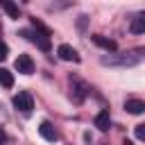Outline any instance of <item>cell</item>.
<instances>
[{"instance_id":"6da1fadb","label":"cell","mask_w":145,"mask_h":145,"mask_svg":"<svg viewBox=\"0 0 145 145\" xmlns=\"http://www.w3.org/2000/svg\"><path fill=\"white\" fill-rule=\"evenodd\" d=\"M14 109L16 111H23V113H29L34 109V97L29 91H20L14 95Z\"/></svg>"},{"instance_id":"7a4b0ae2","label":"cell","mask_w":145,"mask_h":145,"mask_svg":"<svg viewBox=\"0 0 145 145\" xmlns=\"http://www.w3.org/2000/svg\"><path fill=\"white\" fill-rule=\"evenodd\" d=\"M102 63L104 66H136L138 57H134V54H109V57H102Z\"/></svg>"},{"instance_id":"3957f363","label":"cell","mask_w":145,"mask_h":145,"mask_svg":"<svg viewBox=\"0 0 145 145\" xmlns=\"http://www.w3.org/2000/svg\"><path fill=\"white\" fill-rule=\"evenodd\" d=\"M20 36H25L27 41H32V43H34L36 48H41L43 52L50 50V39L43 36V34H39V32H34V29H20Z\"/></svg>"},{"instance_id":"277c9868","label":"cell","mask_w":145,"mask_h":145,"mask_svg":"<svg viewBox=\"0 0 145 145\" xmlns=\"http://www.w3.org/2000/svg\"><path fill=\"white\" fill-rule=\"evenodd\" d=\"M14 68L20 72V75H32L34 72V61L29 54H18L16 61H14Z\"/></svg>"},{"instance_id":"5b68a950","label":"cell","mask_w":145,"mask_h":145,"mask_svg":"<svg viewBox=\"0 0 145 145\" xmlns=\"http://www.w3.org/2000/svg\"><path fill=\"white\" fill-rule=\"evenodd\" d=\"M57 54H59V59H61V61L79 63V54H77V50H75L72 45H68V43H61V45L57 48Z\"/></svg>"},{"instance_id":"8992f818","label":"cell","mask_w":145,"mask_h":145,"mask_svg":"<svg viewBox=\"0 0 145 145\" xmlns=\"http://www.w3.org/2000/svg\"><path fill=\"white\" fill-rule=\"evenodd\" d=\"M39 134L45 138V140H50V143H54L57 138H59V131L54 129V125L52 122H48V120H43L41 125H39Z\"/></svg>"},{"instance_id":"52a82bcc","label":"cell","mask_w":145,"mask_h":145,"mask_svg":"<svg viewBox=\"0 0 145 145\" xmlns=\"http://www.w3.org/2000/svg\"><path fill=\"white\" fill-rule=\"evenodd\" d=\"M91 41H93L95 45H100L102 50H106V52H113V50H118V43H116L113 39H106V36H102V34H95V36H91Z\"/></svg>"},{"instance_id":"ba28073f","label":"cell","mask_w":145,"mask_h":145,"mask_svg":"<svg viewBox=\"0 0 145 145\" xmlns=\"http://www.w3.org/2000/svg\"><path fill=\"white\" fill-rule=\"evenodd\" d=\"M125 109H127L129 113H134V116L145 113V100H138V97H127V100H125Z\"/></svg>"},{"instance_id":"9c48e42d","label":"cell","mask_w":145,"mask_h":145,"mask_svg":"<svg viewBox=\"0 0 145 145\" xmlns=\"http://www.w3.org/2000/svg\"><path fill=\"white\" fill-rule=\"evenodd\" d=\"M95 127H97L100 131H106V129L111 127V116H109L106 109H102V111L95 116Z\"/></svg>"},{"instance_id":"30bf717a","label":"cell","mask_w":145,"mask_h":145,"mask_svg":"<svg viewBox=\"0 0 145 145\" xmlns=\"http://www.w3.org/2000/svg\"><path fill=\"white\" fill-rule=\"evenodd\" d=\"M129 32H131V34H145V14H138L136 18H131Z\"/></svg>"},{"instance_id":"8fae6325","label":"cell","mask_w":145,"mask_h":145,"mask_svg":"<svg viewBox=\"0 0 145 145\" xmlns=\"http://www.w3.org/2000/svg\"><path fill=\"white\" fill-rule=\"evenodd\" d=\"M70 84H75V86H72V93H70L72 100H75V102H82V100H84V86H82L77 79H72V77H70Z\"/></svg>"},{"instance_id":"7c38bea8","label":"cell","mask_w":145,"mask_h":145,"mask_svg":"<svg viewBox=\"0 0 145 145\" xmlns=\"http://www.w3.org/2000/svg\"><path fill=\"white\" fill-rule=\"evenodd\" d=\"M0 84L5 88H11L14 86V72H9L7 68H0Z\"/></svg>"},{"instance_id":"4fadbf2b","label":"cell","mask_w":145,"mask_h":145,"mask_svg":"<svg viewBox=\"0 0 145 145\" xmlns=\"http://www.w3.org/2000/svg\"><path fill=\"white\" fill-rule=\"evenodd\" d=\"M32 27H34V32H39V34H43V36H48V39L52 36V29H50V27H45L39 18H32Z\"/></svg>"},{"instance_id":"5bb4252c","label":"cell","mask_w":145,"mask_h":145,"mask_svg":"<svg viewBox=\"0 0 145 145\" xmlns=\"http://www.w3.org/2000/svg\"><path fill=\"white\" fill-rule=\"evenodd\" d=\"M2 9H5V11H7L11 18H18V16H20V9H18V5H14L11 0H5V2H2Z\"/></svg>"},{"instance_id":"9a60e30c","label":"cell","mask_w":145,"mask_h":145,"mask_svg":"<svg viewBox=\"0 0 145 145\" xmlns=\"http://www.w3.org/2000/svg\"><path fill=\"white\" fill-rule=\"evenodd\" d=\"M134 134H136V138H138V140H145V122L136 125V127H134Z\"/></svg>"},{"instance_id":"2e32d148","label":"cell","mask_w":145,"mask_h":145,"mask_svg":"<svg viewBox=\"0 0 145 145\" xmlns=\"http://www.w3.org/2000/svg\"><path fill=\"white\" fill-rule=\"evenodd\" d=\"M7 54H9V48H7V43H5V41H0V61H2V59H7Z\"/></svg>"},{"instance_id":"e0dca14e","label":"cell","mask_w":145,"mask_h":145,"mask_svg":"<svg viewBox=\"0 0 145 145\" xmlns=\"http://www.w3.org/2000/svg\"><path fill=\"white\" fill-rule=\"evenodd\" d=\"M5 140H7V134H5V129H2V127H0V145H2V143H5Z\"/></svg>"},{"instance_id":"ac0fdd59","label":"cell","mask_w":145,"mask_h":145,"mask_svg":"<svg viewBox=\"0 0 145 145\" xmlns=\"http://www.w3.org/2000/svg\"><path fill=\"white\" fill-rule=\"evenodd\" d=\"M122 145H134V143L131 140H122Z\"/></svg>"}]
</instances>
